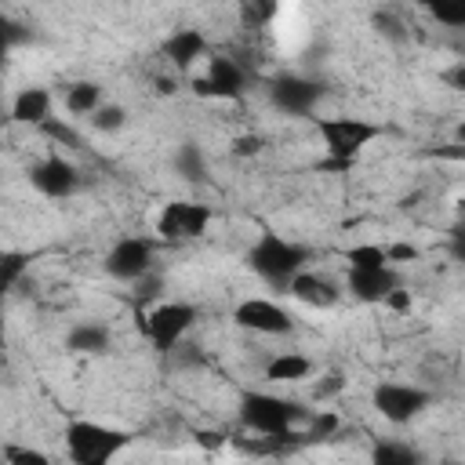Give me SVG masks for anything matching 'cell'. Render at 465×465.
Masks as SVG:
<instances>
[{
	"label": "cell",
	"instance_id": "6da1fadb",
	"mask_svg": "<svg viewBox=\"0 0 465 465\" xmlns=\"http://www.w3.org/2000/svg\"><path fill=\"white\" fill-rule=\"evenodd\" d=\"M243 429H251L254 436H269L280 443H291L294 429L309 418V411L294 400H283L276 392H262V389H247L240 392V407H236Z\"/></svg>",
	"mask_w": 465,
	"mask_h": 465
},
{
	"label": "cell",
	"instance_id": "7a4b0ae2",
	"mask_svg": "<svg viewBox=\"0 0 465 465\" xmlns=\"http://www.w3.org/2000/svg\"><path fill=\"white\" fill-rule=\"evenodd\" d=\"M309 258H312V251H309L305 243L287 240V236H280V232H262V236L247 247V254H243L247 269H251L254 276H262V280H265L269 287H276V291H287V283H291L298 272H305Z\"/></svg>",
	"mask_w": 465,
	"mask_h": 465
},
{
	"label": "cell",
	"instance_id": "3957f363",
	"mask_svg": "<svg viewBox=\"0 0 465 465\" xmlns=\"http://www.w3.org/2000/svg\"><path fill=\"white\" fill-rule=\"evenodd\" d=\"M131 440L134 436L127 429H113L91 418H76L65 425V454L73 465H113V458L127 450Z\"/></svg>",
	"mask_w": 465,
	"mask_h": 465
},
{
	"label": "cell",
	"instance_id": "277c9868",
	"mask_svg": "<svg viewBox=\"0 0 465 465\" xmlns=\"http://www.w3.org/2000/svg\"><path fill=\"white\" fill-rule=\"evenodd\" d=\"M316 134H320V142H323V160H334V163H356V156L374 142V138H381L385 134V127L381 124H374V120H363V116H345V113H338V116H316Z\"/></svg>",
	"mask_w": 465,
	"mask_h": 465
},
{
	"label": "cell",
	"instance_id": "5b68a950",
	"mask_svg": "<svg viewBox=\"0 0 465 465\" xmlns=\"http://www.w3.org/2000/svg\"><path fill=\"white\" fill-rule=\"evenodd\" d=\"M196 320H200V309L193 302H160V305L138 312V331L156 352L167 356L171 349H178L185 341V334L196 327Z\"/></svg>",
	"mask_w": 465,
	"mask_h": 465
},
{
	"label": "cell",
	"instance_id": "8992f818",
	"mask_svg": "<svg viewBox=\"0 0 465 465\" xmlns=\"http://www.w3.org/2000/svg\"><path fill=\"white\" fill-rule=\"evenodd\" d=\"M371 403L389 425H407L432 407V392L411 381H378L371 392Z\"/></svg>",
	"mask_w": 465,
	"mask_h": 465
},
{
	"label": "cell",
	"instance_id": "52a82bcc",
	"mask_svg": "<svg viewBox=\"0 0 465 465\" xmlns=\"http://www.w3.org/2000/svg\"><path fill=\"white\" fill-rule=\"evenodd\" d=\"M193 91L203 98H243L251 91V73L232 54H207V69L193 80Z\"/></svg>",
	"mask_w": 465,
	"mask_h": 465
},
{
	"label": "cell",
	"instance_id": "ba28073f",
	"mask_svg": "<svg viewBox=\"0 0 465 465\" xmlns=\"http://www.w3.org/2000/svg\"><path fill=\"white\" fill-rule=\"evenodd\" d=\"M327 87L316 76H302V73H280L269 80V102L272 109L287 113V116H312L316 105L323 102Z\"/></svg>",
	"mask_w": 465,
	"mask_h": 465
},
{
	"label": "cell",
	"instance_id": "9c48e42d",
	"mask_svg": "<svg viewBox=\"0 0 465 465\" xmlns=\"http://www.w3.org/2000/svg\"><path fill=\"white\" fill-rule=\"evenodd\" d=\"M102 265H105V272H109L113 280L134 283V280H142L145 272H153V265H156V240H149V236H120V240L105 251Z\"/></svg>",
	"mask_w": 465,
	"mask_h": 465
},
{
	"label": "cell",
	"instance_id": "30bf717a",
	"mask_svg": "<svg viewBox=\"0 0 465 465\" xmlns=\"http://www.w3.org/2000/svg\"><path fill=\"white\" fill-rule=\"evenodd\" d=\"M207 225H211V207L207 203H196V200H171L160 211V218H156V232L167 243L196 240V236H203Z\"/></svg>",
	"mask_w": 465,
	"mask_h": 465
},
{
	"label": "cell",
	"instance_id": "8fae6325",
	"mask_svg": "<svg viewBox=\"0 0 465 465\" xmlns=\"http://www.w3.org/2000/svg\"><path fill=\"white\" fill-rule=\"evenodd\" d=\"M232 323L251 331V334H291L294 331V320L291 312L272 302V298H243L236 309H232Z\"/></svg>",
	"mask_w": 465,
	"mask_h": 465
},
{
	"label": "cell",
	"instance_id": "7c38bea8",
	"mask_svg": "<svg viewBox=\"0 0 465 465\" xmlns=\"http://www.w3.org/2000/svg\"><path fill=\"white\" fill-rule=\"evenodd\" d=\"M29 185H33L40 196L65 200V196H73V193L80 189V171H76L73 160L51 153V156H44V160H36V163L29 167Z\"/></svg>",
	"mask_w": 465,
	"mask_h": 465
},
{
	"label": "cell",
	"instance_id": "4fadbf2b",
	"mask_svg": "<svg viewBox=\"0 0 465 465\" xmlns=\"http://www.w3.org/2000/svg\"><path fill=\"white\" fill-rule=\"evenodd\" d=\"M345 287H349L352 298H360L367 305H381L400 287V272L392 265H385V269H349Z\"/></svg>",
	"mask_w": 465,
	"mask_h": 465
},
{
	"label": "cell",
	"instance_id": "5bb4252c",
	"mask_svg": "<svg viewBox=\"0 0 465 465\" xmlns=\"http://www.w3.org/2000/svg\"><path fill=\"white\" fill-rule=\"evenodd\" d=\"M51 105H54V94L40 84L33 87H22L15 98H11V109H7V120L15 124H29V127H40L51 120Z\"/></svg>",
	"mask_w": 465,
	"mask_h": 465
},
{
	"label": "cell",
	"instance_id": "9a60e30c",
	"mask_svg": "<svg viewBox=\"0 0 465 465\" xmlns=\"http://www.w3.org/2000/svg\"><path fill=\"white\" fill-rule=\"evenodd\" d=\"M113 345V327L102 320H80L65 331V349L76 356H102Z\"/></svg>",
	"mask_w": 465,
	"mask_h": 465
},
{
	"label": "cell",
	"instance_id": "2e32d148",
	"mask_svg": "<svg viewBox=\"0 0 465 465\" xmlns=\"http://www.w3.org/2000/svg\"><path fill=\"white\" fill-rule=\"evenodd\" d=\"M287 294L291 298H298L302 305H309V309H331V305H338V298H341V291L327 280V276H316V272H298L291 283H287Z\"/></svg>",
	"mask_w": 465,
	"mask_h": 465
},
{
	"label": "cell",
	"instance_id": "e0dca14e",
	"mask_svg": "<svg viewBox=\"0 0 465 465\" xmlns=\"http://www.w3.org/2000/svg\"><path fill=\"white\" fill-rule=\"evenodd\" d=\"M163 54L171 58L174 69H193L196 62L207 58V40H203L200 29H174L163 40Z\"/></svg>",
	"mask_w": 465,
	"mask_h": 465
},
{
	"label": "cell",
	"instance_id": "ac0fdd59",
	"mask_svg": "<svg viewBox=\"0 0 465 465\" xmlns=\"http://www.w3.org/2000/svg\"><path fill=\"white\" fill-rule=\"evenodd\" d=\"M312 374V360L305 352H276L265 363V378L269 381H302Z\"/></svg>",
	"mask_w": 465,
	"mask_h": 465
},
{
	"label": "cell",
	"instance_id": "d6986e66",
	"mask_svg": "<svg viewBox=\"0 0 465 465\" xmlns=\"http://www.w3.org/2000/svg\"><path fill=\"white\" fill-rule=\"evenodd\" d=\"M62 105H65L73 116H91V113L102 105V87H98L94 80H76V84L65 87Z\"/></svg>",
	"mask_w": 465,
	"mask_h": 465
},
{
	"label": "cell",
	"instance_id": "ffe728a7",
	"mask_svg": "<svg viewBox=\"0 0 465 465\" xmlns=\"http://www.w3.org/2000/svg\"><path fill=\"white\" fill-rule=\"evenodd\" d=\"M171 167L185 178V182H207V156H203V149L196 145V142H182L178 149H174V156H171Z\"/></svg>",
	"mask_w": 465,
	"mask_h": 465
},
{
	"label": "cell",
	"instance_id": "44dd1931",
	"mask_svg": "<svg viewBox=\"0 0 465 465\" xmlns=\"http://www.w3.org/2000/svg\"><path fill=\"white\" fill-rule=\"evenodd\" d=\"M371 465H421V454L403 440H378L371 447Z\"/></svg>",
	"mask_w": 465,
	"mask_h": 465
},
{
	"label": "cell",
	"instance_id": "7402d4cb",
	"mask_svg": "<svg viewBox=\"0 0 465 465\" xmlns=\"http://www.w3.org/2000/svg\"><path fill=\"white\" fill-rule=\"evenodd\" d=\"M25 269H29V254L25 251H4L0 247V298L18 287V280L25 276Z\"/></svg>",
	"mask_w": 465,
	"mask_h": 465
},
{
	"label": "cell",
	"instance_id": "603a6c76",
	"mask_svg": "<svg viewBox=\"0 0 465 465\" xmlns=\"http://www.w3.org/2000/svg\"><path fill=\"white\" fill-rule=\"evenodd\" d=\"M345 262H349V269H385L389 265L381 243H352L345 251Z\"/></svg>",
	"mask_w": 465,
	"mask_h": 465
},
{
	"label": "cell",
	"instance_id": "cb8c5ba5",
	"mask_svg": "<svg viewBox=\"0 0 465 465\" xmlns=\"http://www.w3.org/2000/svg\"><path fill=\"white\" fill-rule=\"evenodd\" d=\"M22 40H25V29H22V25H18V22L0 7V69L7 65V54H11Z\"/></svg>",
	"mask_w": 465,
	"mask_h": 465
},
{
	"label": "cell",
	"instance_id": "d4e9b609",
	"mask_svg": "<svg viewBox=\"0 0 465 465\" xmlns=\"http://www.w3.org/2000/svg\"><path fill=\"white\" fill-rule=\"evenodd\" d=\"M4 465H51V458L29 443H4Z\"/></svg>",
	"mask_w": 465,
	"mask_h": 465
},
{
	"label": "cell",
	"instance_id": "484cf974",
	"mask_svg": "<svg viewBox=\"0 0 465 465\" xmlns=\"http://www.w3.org/2000/svg\"><path fill=\"white\" fill-rule=\"evenodd\" d=\"M127 124V109L124 105H98L94 113H91V127L94 131H120Z\"/></svg>",
	"mask_w": 465,
	"mask_h": 465
},
{
	"label": "cell",
	"instance_id": "4316f807",
	"mask_svg": "<svg viewBox=\"0 0 465 465\" xmlns=\"http://www.w3.org/2000/svg\"><path fill=\"white\" fill-rule=\"evenodd\" d=\"M160 291H163V280H160L156 272H145L142 280H134V305H138V309H142V305H149Z\"/></svg>",
	"mask_w": 465,
	"mask_h": 465
},
{
	"label": "cell",
	"instance_id": "83f0119b",
	"mask_svg": "<svg viewBox=\"0 0 465 465\" xmlns=\"http://www.w3.org/2000/svg\"><path fill=\"white\" fill-rule=\"evenodd\" d=\"M40 131H44L47 138H54V142H65V145H76V142H80L76 131H69V127H65L62 120H54V116H51L47 124H40Z\"/></svg>",
	"mask_w": 465,
	"mask_h": 465
},
{
	"label": "cell",
	"instance_id": "f1b7e54d",
	"mask_svg": "<svg viewBox=\"0 0 465 465\" xmlns=\"http://www.w3.org/2000/svg\"><path fill=\"white\" fill-rule=\"evenodd\" d=\"M429 15H432L436 22H443V25H454V29L465 25V7H440V4H436V7H429Z\"/></svg>",
	"mask_w": 465,
	"mask_h": 465
},
{
	"label": "cell",
	"instance_id": "f546056e",
	"mask_svg": "<svg viewBox=\"0 0 465 465\" xmlns=\"http://www.w3.org/2000/svg\"><path fill=\"white\" fill-rule=\"evenodd\" d=\"M385 258H389V265L392 262H414L418 258V247L414 243H389L385 247Z\"/></svg>",
	"mask_w": 465,
	"mask_h": 465
},
{
	"label": "cell",
	"instance_id": "4dcf8cb0",
	"mask_svg": "<svg viewBox=\"0 0 465 465\" xmlns=\"http://www.w3.org/2000/svg\"><path fill=\"white\" fill-rule=\"evenodd\" d=\"M262 145H265L262 138L243 134V138H236V142H232V153H236V156H254V153H262Z\"/></svg>",
	"mask_w": 465,
	"mask_h": 465
},
{
	"label": "cell",
	"instance_id": "1f68e13d",
	"mask_svg": "<svg viewBox=\"0 0 465 465\" xmlns=\"http://www.w3.org/2000/svg\"><path fill=\"white\" fill-rule=\"evenodd\" d=\"M381 305H389V309H396V312H411V294H407L403 287H396Z\"/></svg>",
	"mask_w": 465,
	"mask_h": 465
},
{
	"label": "cell",
	"instance_id": "d6a6232c",
	"mask_svg": "<svg viewBox=\"0 0 465 465\" xmlns=\"http://www.w3.org/2000/svg\"><path fill=\"white\" fill-rule=\"evenodd\" d=\"M200 443H207V447H214V443H222V440H218V432H200Z\"/></svg>",
	"mask_w": 465,
	"mask_h": 465
},
{
	"label": "cell",
	"instance_id": "836d02e7",
	"mask_svg": "<svg viewBox=\"0 0 465 465\" xmlns=\"http://www.w3.org/2000/svg\"><path fill=\"white\" fill-rule=\"evenodd\" d=\"M0 120H4V109H0Z\"/></svg>",
	"mask_w": 465,
	"mask_h": 465
},
{
	"label": "cell",
	"instance_id": "e575fe53",
	"mask_svg": "<svg viewBox=\"0 0 465 465\" xmlns=\"http://www.w3.org/2000/svg\"><path fill=\"white\" fill-rule=\"evenodd\" d=\"M447 465H458V461H447Z\"/></svg>",
	"mask_w": 465,
	"mask_h": 465
}]
</instances>
